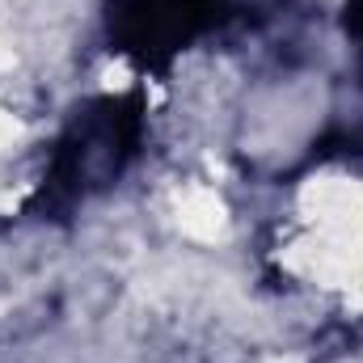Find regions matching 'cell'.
<instances>
[{"label":"cell","mask_w":363,"mask_h":363,"mask_svg":"<svg viewBox=\"0 0 363 363\" xmlns=\"http://www.w3.org/2000/svg\"><path fill=\"white\" fill-rule=\"evenodd\" d=\"M131 152V131L127 118L118 114L114 101H106V118H81L72 127V135L60 148L55 161V186H68L72 199L85 194L89 186H101V178L118 174L123 157Z\"/></svg>","instance_id":"cell-1"}]
</instances>
